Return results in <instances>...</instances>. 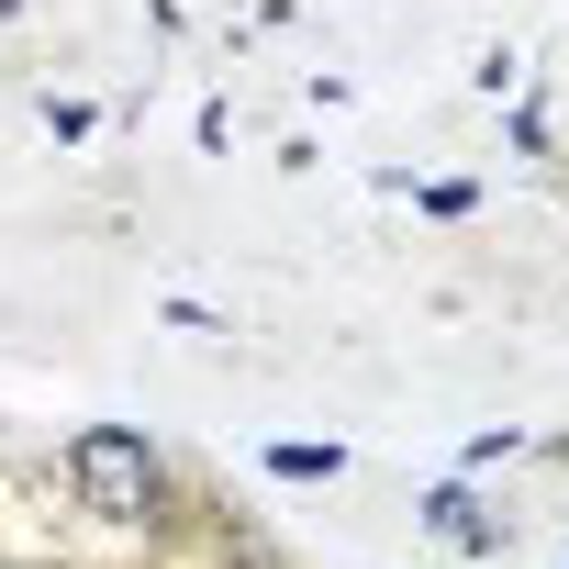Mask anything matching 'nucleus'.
Returning <instances> with one entry per match:
<instances>
[{
    "label": "nucleus",
    "mask_w": 569,
    "mask_h": 569,
    "mask_svg": "<svg viewBox=\"0 0 569 569\" xmlns=\"http://www.w3.org/2000/svg\"><path fill=\"white\" fill-rule=\"evenodd\" d=\"M68 480H79V502H90L101 525H146V513H157V458H146V436H123V425H90V436L68 447Z\"/></svg>",
    "instance_id": "nucleus-1"
}]
</instances>
